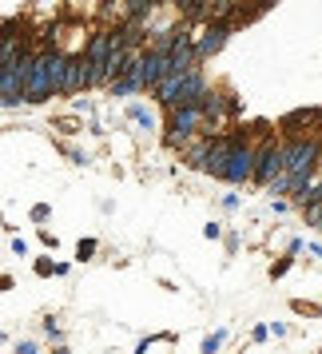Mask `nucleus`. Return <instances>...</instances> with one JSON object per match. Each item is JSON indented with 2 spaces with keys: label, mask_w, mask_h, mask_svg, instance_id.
Segmentation results:
<instances>
[{
  "label": "nucleus",
  "mask_w": 322,
  "mask_h": 354,
  "mask_svg": "<svg viewBox=\"0 0 322 354\" xmlns=\"http://www.w3.org/2000/svg\"><path fill=\"white\" fill-rule=\"evenodd\" d=\"M227 32H231V24H211L207 32L199 36V60H203V56H211V52H219V48H223Z\"/></svg>",
  "instance_id": "obj_7"
},
{
  "label": "nucleus",
  "mask_w": 322,
  "mask_h": 354,
  "mask_svg": "<svg viewBox=\"0 0 322 354\" xmlns=\"http://www.w3.org/2000/svg\"><path fill=\"white\" fill-rule=\"evenodd\" d=\"M306 223L322 227V203H310V207H306Z\"/></svg>",
  "instance_id": "obj_10"
},
{
  "label": "nucleus",
  "mask_w": 322,
  "mask_h": 354,
  "mask_svg": "<svg viewBox=\"0 0 322 354\" xmlns=\"http://www.w3.org/2000/svg\"><path fill=\"white\" fill-rule=\"evenodd\" d=\"M258 171V147L247 144V140H239V147H235V156H231V163H227V176L231 183H243V179H255Z\"/></svg>",
  "instance_id": "obj_4"
},
{
  "label": "nucleus",
  "mask_w": 322,
  "mask_h": 354,
  "mask_svg": "<svg viewBox=\"0 0 322 354\" xmlns=\"http://www.w3.org/2000/svg\"><path fill=\"white\" fill-rule=\"evenodd\" d=\"M183 151V160L191 163V167H203L207 171V156H211V136H195L191 144H183L179 147Z\"/></svg>",
  "instance_id": "obj_6"
},
{
  "label": "nucleus",
  "mask_w": 322,
  "mask_h": 354,
  "mask_svg": "<svg viewBox=\"0 0 322 354\" xmlns=\"http://www.w3.org/2000/svg\"><path fill=\"white\" fill-rule=\"evenodd\" d=\"M239 140L235 136H211V156H207V171L211 176H227V163L235 156Z\"/></svg>",
  "instance_id": "obj_5"
},
{
  "label": "nucleus",
  "mask_w": 322,
  "mask_h": 354,
  "mask_svg": "<svg viewBox=\"0 0 322 354\" xmlns=\"http://www.w3.org/2000/svg\"><path fill=\"white\" fill-rule=\"evenodd\" d=\"M160 0H128V20H147Z\"/></svg>",
  "instance_id": "obj_9"
},
{
  "label": "nucleus",
  "mask_w": 322,
  "mask_h": 354,
  "mask_svg": "<svg viewBox=\"0 0 322 354\" xmlns=\"http://www.w3.org/2000/svg\"><path fill=\"white\" fill-rule=\"evenodd\" d=\"M0 92H4V104H20L24 100V80L17 72H0Z\"/></svg>",
  "instance_id": "obj_8"
},
{
  "label": "nucleus",
  "mask_w": 322,
  "mask_h": 354,
  "mask_svg": "<svg viewBox=\"0 0 322 354\" xmlns=\"http://www.w3.org/2000/svg\"><path fill=\"white\" fill-rule=\"evenodd\" d=\"M203 124H207L203 108H171V144H191L195 136H203Z\"/></svg>",
  "instance_id": "obj_3"
},
{
  "label": "nucleus",
  "mask_w": 322,
  "mask_h": 354,
  "mask_svg": "<svg viewBox=\"0 0 322 354\" xmlns=\"http://www.w3.org/2000/svg\"><path fill=\"white\" fill-rule=\"evenodd\" d=\"M319 156H322L319 136H310V140H290L287 171H290V176H314V167H319Z\"/></svg>",
  "instance_id": "obj_2"
},
{
  "label": "nucleus",
  "mask_w": 322,
  "mask_h": 354,
  "mask_svg": "<svg viewBox=\"0 0 322 354\" xmlns=\"http://www.w3.org/2000/svg\"><path fill=\"white\" fill-rule=\"evenodd\" d=\"M287 151H290V140H267L258 147V171H255L258 183H274L287 171Z\"/></svg>",
  "instance_id": "obj_1"
}]
</instances>
